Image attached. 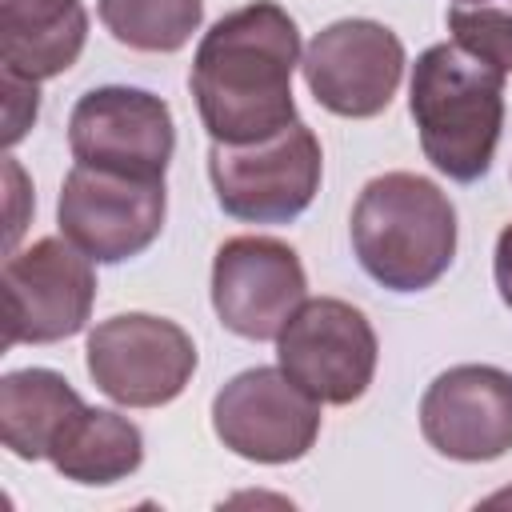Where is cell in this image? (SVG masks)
<instances>
[{"instance_id":"cell-1","label":"cell","mask_w":512,"mask_h":512,"mask_svg":"<svg viewBox=\"0 0 512 512\" xmlns=\"http://www.w3.org/2000/svg\"><path fill=\"white\" fill-rule=\"evenodd\" d=\"M300 28L276 0H252L220 16L192 60L196 112L216 144H252L296 124L292 72Z\"/></svg>"},{"instance_id":"cell-2","label":"cell","mask_w":512,"mask_h":512,"mask_svg":"<svg viewBox=\"0 0 512 512\" xmlns=\"http://www.w3.org/2000/svg\"><path fill=\"white\" fill-rule=\"evenodd\" d=\"M408 112L436 172L476 184L496 156L504 128V72L452 44H432L412 64Z\"/></svg>"},{"instance_id":"cell-3","label":"cell","mask_w":512,"mask_h":512,"mask_svg":"<svg viewBox=\"0 0 512 512\" xmlns=\"http://www.w3.org/2000/svg\"><path fill=\"white\" fill-rule=\"evenodd\" d=\"M352 248L380 288H432L456 256V208L432 180L416 172H384L356 196Z\"/></svg>"},{"instance_id":"cell-4","label":"cell","mask_w":512,"mask_h":512,"mask_svg":"<svg viewBox=\"0 0 512 512\" xmlns=\"http://www.w3.org/2000/svg\"><path fill=\"white\" fill-rule=\"evenodd\" d=\"M320 140L308 124H288L252 144L208 148V176L228 216L244 224H288L320 192Z\"/></svg>"},{"instance_id":"cell-5","label":"cell","mask_w":512,"mask_h":512,"mask_svg":"<svg viewBox=\"0 0 512 512\" xmlns=\"http://www.w3.org/2000/svg\"><path fill=\"white\" fill-rule=\"evenodd\" d=\"M84 360L92 384L108 400L124 408H160L188 388L196 372V344L176 320L120 312L88 332Z\"/></svg>"},{"instance_id":"cell-6","label":"cell","mask_w":512,"mask_h":512,"mask_svg":"<svg viewBox=\"0 0 512 512\" xmlns=\"http://www.w3.org/2000/svg\"><path fill=\"white\" fill-rule=\"evenodd\" d=\"M4 348L56 344L76 336L96 300L92 260L56 236L8 252L4 260Z\"/></svg>"},{"instance_id":"cell-7","label":"cell","mask_w":512,"mask_h":512,"mask_svg":"<svg viewBox=\"0 0 512 512\" xmlns=\"http://www.w3.org/2000/svg\"><path fill=\"white\" fill-rule=\"evenodd\" d=\"M164 180H140L76 164L64 176L56 220L68 244L96 264H120L140 256L164 228Z\"/></svg>"},{"instance_id":"cell-8","label":"cell","mask_w":512,"mask_h":512,"mask_svg":"<svg viewBox=\"0 0 512 512\" xmlns=\"http://www.w3.org/2000/svg\"><path fill=\"white\" fill-rule=\"evenodd\" d=\"M376 332L360 308L336 296H316L276 336L280 368L320 404H352L376 376Z\"/></svg>"},{"instance_id":"cell-9","label":"cell","mask_w":512,"mask_h":512,"mask_svg":"<svg viewBox=\"0 0 512 512\" xmlns=\"http://www.w3.org/2000/svg\"><path fill=\"white\" fill-rule=\"evenodd\" d=\"M220 444L256 464L300 460L320 436V400L284 368H248L212 400Z\"/></svg>"},{"instance_id":"cell-10","label":"cell","mask_w":512,"mask_h":512,"mask_svg":"<svg viewBox=\"0 0 512 512\" xmlns=\"http://www.w3.org/2000/svg\"><path fill=\"white\" fill-rule=\"evenodd\" d=\"M68 148L76 164L124 172L140 180H164L176 128L160 96L128 84L92 88L68 116Z\"/></svg>"},{"instance_id":"cell-11","label":"cell","mask_w":512,"mask_h":512,"mask_svg":"<svg viewBox=\"0 0 512 512\" xmlns=\"http://www.w3.org/2000/svg\"><path fill=\"white\" fill-rule=\"evenodd\" d=\"M304 84L320 108L368 120L380 116L404 76V44L380 20H336L312 36L304 48Z\"/></svg>"},{"instance_id":"cell-12","label":"cell","mask_w":512,"mask_h":512,"mask_svg":"<svg viewBox=\"0 0 512 512\" xmlns=\"http://www.w3.org/2000/svg\"><path fill=\"white\" fill-rule=\"evenodd\" d=\"M308 300L300 256L272 236H232L212 260V308L244 340H276Z\"/></svg>"},{"instance_id":"cell-13","label":"cell","mask_w":512,"mask_h":512,"mask_svg":"<svg viewBox=\"0 0 512 512\" xmlns=\"http://www.w3.org/2000/svg\"><path fill=\"white\" fill-rule=\"evenodd\" d=\"M424 440L464 464L496 460L512 448V376L492 364H456L420 396Z\"/></svg>"},{"instance_id":"cell-14","label":"cell","mask_w":512,"mask_h":512,"mask_svg":"<svg viewBox=\"0 0 512 512\" xmlns=\"http://www.w3.org/2000/svg\"><path fill=\"white\" fill-rule=\"evenodd\" d=\"M88 40V12L80 0H0V60L24 80H52L68 72Z\"/></svg>"},{"instance_id":"cell-15","label":"cell","mask_w":512,"mask_h":512,"mask_svg":"<svg viewBox=\"0 0 512 512\" xmlns=\"http://www.w3.org/2000/svg\"><path fill=\"white\" fill-rule=\"evenodd\" d=\"M84 408L80 392L52 368H20L0 380V440L20 460H48L68 420Z\"/></svg>"},{"instance_id":"cell-16","label":"cell","mask_w":512,"mask_h":512,"mask_svg":"<svg viewBox=\"0 0 512 512\" xmlns=\"http://www.w3.org/2000/svg\"><path fill=\"white\" fill-rule=\"evenodd\" d=\"M56 472L76 484H116L144 460L140 428L112 408H80L48 452Z\"/></svg>"},{"instance_id":"cell-17","label":"cell","mask_w":512,"mask_h":512,"mask_svg":"<svg viewBox=\"0 0 512 512\" xmlns=\"http://www.w3.org/2000/svg\"><path fill=\"white\" fill-rule=\"evenodd\" d=\"M112 40L136 52H180L204 20V0H96Z\"/></svg>"},{"instance_id":"cell-18","label":"cell","mask_w":512,"mask_h":512,"mask_svg":"<svg viewBox=\"0 0 512 512\" xmlns=\"http://www.w3.org/2000/svg\"><path fill=\"white\" fill-rule=\"evenodd\" d=\"M452 40L496 72H512V0H468L448 8Z\"/></svg>"},{"instance_id":"cell-19","label":"cell","mask_w":512,"mask_h":512,"mask_svg":"<svg viewBox=\"0 0 512 512\" xmlns=\"http://www.w3.org/2000/svg\"><path fill=\"white\" fill-rule=\"evenodd\" d=\"M40 112L36 80H24L16 72H4V144H16Z\"/></svg>"},{"instance_id":"cell-20","label":"cell","mask_w":512,"mask_h":512,"mask_svg":"<svg viewBox=\"0 0 512 512\" xmlns=\"http://www.w3.org/2000/svg\"><path fill=\"white\" fill-rule=\"evenodd\" d=\"M4 176H8V248L20 240V232H24V216H20V204L32 196L28 188H24V172H20V164L8 156V164H4Z\"/></svg>"},{"instance_id":"cell-21","label":"cell","mask_w":512,"mask_h":512,"mask_svg":"<svg viewBox=\"0 0 512 512\" xmlns=\"http://www.w3.org/2000/svg\"><path fill=\"white\" fill-rule=\"evenodd\" d=\"M492 272H496V288H500V300L512 308V224H508V228L496 236Z\"/></svg>"},{"instance_id":"cell-22","label":"cell","mask_w":512,"mask_h":512,"mask_svg":"<svg viewBox=\"0 0 512 512\" xmlns=\"http://www.w3.org/2000/svg\"><path fill=\"white\" fill-rule=\"evenodd\" d=\"M456 4H468V0H456Z\"/></svg>"}]
</instances>
